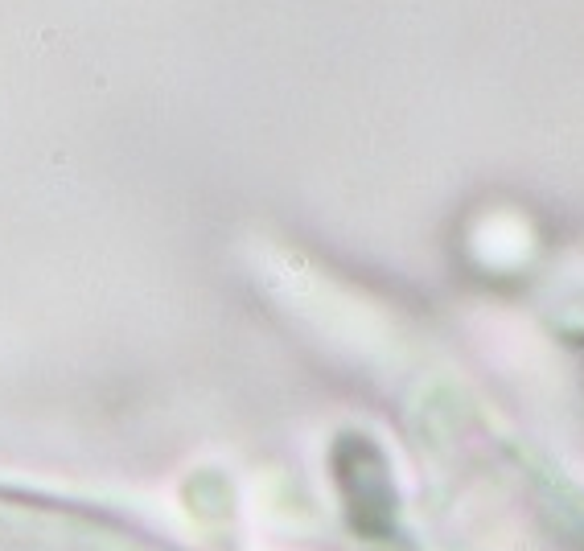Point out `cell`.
<instances>
[{"label":"cell","instance_id":"1","mask_svg":"<svg viewBox=\"0 0 584 551\" xmlns=\"http://www.w3.org/2000/svg\"><path fill=\"white\" fill-rule=\"evenodd\" d=\"M0 551H190L120 514L0 490Z\"/></svg>","mask_w":584,"mask_h":551}]
</instances>
